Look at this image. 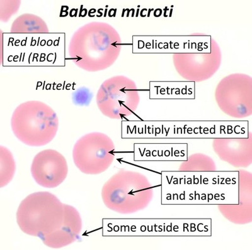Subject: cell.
<instances>
[{"label":"cell","mask_w":252,"mask_h":250,"mask_svg":"<svg viewBox=\"0 0 252 250\" xmlns=\"http://www.w3.org/2000/svg\"><path fill=\"white\" fill-rule=\"evenodd\" d=\"M120 37L109 24L94 22L79 29L69 44V54L85 71H98L112 66L121 51Z\"/></svg>","instance_id":"cell-1"},{"label":"cell","mask_w":252,"mask_h":250,"mask_svg":"<svg viewBox=\"0 0 252 250\" xmlns=\"http://www.w3.org/2000/svg\"><path fill=\"white\" fill-rule=\"evenodd\" d=\"M143 136L157 139H247V121H152L142 124Z\"/></svg>","instance_id":"cell-2"},{"label":"cell","mask_w":252,"mask_h":250,"mask_svg":"<svg viewBox=\"0 0 252 250\" xmlns=\"http://www.w3.org/2000/svg\"><path fill=\"white\" fill-rule=\"evenodd\" d=\"M66 204L53 194L37 192L25 198L18 208V225L24 233L40 239L56 230L62 224Z\"/></svg>","instance_id":"cell-3"},{"label":"cell","mask_w":252,"mask_h":250,"mask_svg":"<svg viewBox=\"0 0 252 250\" xmlns=\"http://www.w3.org/2000/svg\"><path fill=\"white\" fill-rule=\"evenodd\" d=\"M15 136L30 146H42L53 141L59 128L57 114L48 105L38 101L22 103L11 119Z\"/></svg>","instance_id":"cell-4"},{"label":"cell","mask_w":252,"mask_h":250,"mask_svg":"<svg viewBox=\"0 0 252 250\" xmlns=\"http://www.w3.org/2000/svg\"><path fill=\"white\" fill-rule=\"evenodd\" d=\"M142 175L132 172H119L110 178L103 186L102 197L108 208L123 214H129L142 209L143 193L147 185Z\"/></svg>","instance_id":"cell-5"},{"label":"cell","mask_w":252,"mask_h":250,"mask_svg":"<svg viewBox=\"0 0 252 250\" xmlns=\"http://www.w3.org/2000/svg\"><path fill=\"white\" fill-rule=\"evenodd\" d=\"M114 150L113 141L107 135L91 133L79 139L74 146V164L85 174H100L113 162Z\"/></svg>","instance_id":"cell-6"},{"label":"cell","mask_w":252,"mask_h":250,"mask_svg":"<svg viewBox=\"0 0 252 250\" xmlns=\"http://www.w3.org/2000/svg\"><path fill=\"white\" fill-rule=\"evenodd\" d=\"M139 97L135 83L125 76H117L105 81L96 96V103L105 116L120 119L133 113Z\"/></svg>","instance_id":"cell-7"},{"label":"cell","mask_w":252,"mask_h":250,"mask_svg":"<svg viewBox=\"0 0 252 250\" xmlns=\"http://www.w3.org/2000/svg\"><path fill=\"white\" fill-rule=\"evenodd\" d=\"M134 52L154 54L211 53L210 35L140 36L134 37Z\"/></svg>","instance_id":"cell-8"},{"label":"cell","mask_w":252,"mask_h":250,"mask_svg":"<svg viewBox=\"0 0 252 250\" xmlns=\"http://www.w3.org/2000/svg\"><path fill=\"white\" fill-rule=\"evenodd\" d=\"M36 183L47 189L60 186L66 179L68 166L66 159L58 151L44 150L33 158L31 167Z\"/></svg>","instance_id":"cell-9"},{"label":"cell","mask_w":252,"mask_h":250,"mask_svg":"<svg viewBox=\"0 0 252 250\" xmlns=\"http://www.w3.org/2000/svg\"><path fill=\"white\" fill-rule=\"evenodd\" d=\"M82 229V220L77 209L66 204L64 220L58 229L41 239L46 246L62 249L78 240Z\"/></svg>","instance_id":"cell-10"},{"label":"cell","mask_w":252,"mask_h":250,"mask_svg":"<svg viewBox=\"0 0 252 250\" xmlns=\"http://www.w3.org/2000/svg\"><path fill=\"white\" fill-rule=\"evenodd\" d=\"M150 98L164 100L195 98V82L158 81L150 83Z\"/></svg>","instance_id":"cell-11"},{"label":"cell","mask_w":252,"mask_h":250,"mask_svg":"<svg viewBox=\"0 0 252 250\" xmlns=\"http://www.w3.org/2000/svg\"><path fill=\"white\" fill-rule=\"evenodd\" d=\"M13 33H47L46 23L37 16L24 14L18 17L12 24Z\"/></svg>","instance_id":"cell-12"},{"label":"cell","mask_w":252,"mask_h":250,"mask_svg":"<svg viewBox=\"0 0 252 250\" xmlns=\"http://www.w3.org/2000/svg\"><path fill=\"white\" fill-rule=\"evenodd\" d=\"M0 187L7 186L14 177L16 162L12 152L7 148L0 147Z\"/></svg>","instance_id":"cell-13"},{"label":"cell","mask_w":252,"mask_h":250,"mask_svg":"<svg viewBox=\"0 0 252 250\" xmlns=\"http://www.w3.org/2000/svg\"><path fill=\"white\" fill-rule=\"evenodd\" d=\"M92 93L89 89L82 87L74 92L73 100L75 104L83 106L86 105L92 100Z\"/></svg>","instance_id":"cell-14"}]
</instances>
